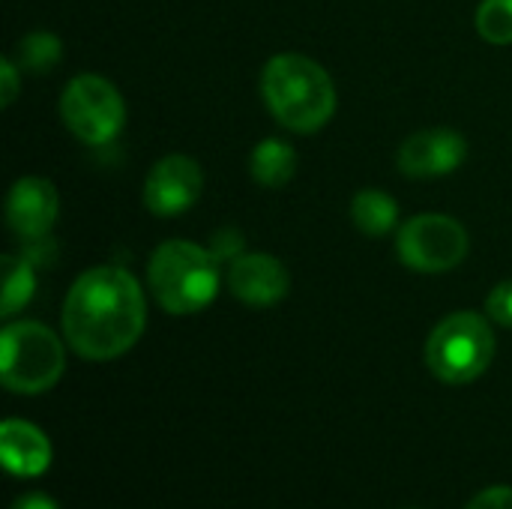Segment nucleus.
Wrapping results in <instances>:
<instances>
[{
    "instance_id": "nucleus-8",
    "label": "nucleus",
    "mask_w": 512,
    "mask_h": 509,
    "mask_svg": "<svg viewBox=\"0 0 512 509\" xmlns=\"http://www.w3.org/2000/svg\"><path fill=\"white\" fill-rule=\"evenodd\" d=\"M204 189L201 165L189 156H165L159 159L144 180V207L153 216H177L186 213Z\"/></svg>"
},
{
    "instance_id": "nucleus-11",
    "label": "nucleus",
    "mask_w": 512,
    "mask_h": 509,
    "mask_svg": "<svg viewBox=\"0 0 512 509\" xmlns=\"http://www.w3.org/2000/svg\"><path fill=\"white\" fill-rule=\"evenodd\" d=\"M228 288L246 306H276L288 294L291 276L279 258L255 252L234 258L228 270Z\"/></svg>"
},
{
    "instance_id": "nucleus-18",
    "label": "nucleus",
    "mask_w": 512,
    "mask_h": 509,
    "mask_svg": "<svg viewBox=\"0 0 512 509\" xmlns=\"http://www.w3.org/2000/svg\"><path fill=\"white\" fill-rule=\"evenodd\" d=\"M486 312H489V318H492L495 324L512 327V279L492 288V294H489V300H486Z\"/></svg>"
},
{
    "instance_id": "nucleus-12",
    "label": "nucleus",
    "mask_w": 512,
    "mask_h": 509,
    "mask_svg": "<svg viewBox=\"0 0 512 509\" xmlns=\"http://www.w3.org/2000/svg\"><path fill=\"white\" fill-rule=\"evenodd\" d=\"M0 456L12 477H39L51 465V441L27 420H6L0 426Z\"/></svg>"
},
{
    "instance_id": "nucleus-13",
    "label": "nucleus",
    "mask_w": 512,
    "mask_h": 509,
    "mask_svg": "<svg viewBox=\"0 0 512 509\" xmlns=\"http://www.w3.org/2000/svg\"><path fill=\"white\" fill-rule=\"evenodd\" d=\"M249 171H252V180L258 186L279 189V186H285L294 177V171H297V153L282 138H264L252 150Z\"/></svg>"
},
{
    "instance_id": "nucleus-3",
    "label": "nucleus",
    "mask_w": 512,
    "mask_h": 509,
    "mask_svg": "<svg viewBox=\"0 0 512 509\" xmlns=\"http://www.w3.org/2000/svg\"><path fill=\"white\" fill-rule=\"evenodd\" d=\"M156 303L171 315H195L207 309L219 291V258L189 240L162 243L147 267Z\"/></svg>"
},
{
    "instance_id": "nucleus-14",
    "label": "nucleus",
    "mask_w": 512,
    "mask_h": 509,
    "mask_svg": "<svg viewBox=\"0 0 512 509\" xmlns=\"http://www.w3.org/2000/svg\"><path fill=\"white\" fill-rule=\"evenodd\" d=\"M351 219L354 225L369 237H384L399 222V204L381 192V189H363L351 201Z\"/></svg>"
},
{
    "instance_id": "nucleus-10",
    "label": "nucleus",
    "mask_w": 512,
    "mask_h": 509,
    "mask_svg": "<svg viewBox=\"0 0 512 509\" xmlns=\"http://www.w3.org/2000/svg\"><path fill=\"white\" fill-rule=\"evenodd\" d=\"M57 189L45 177H21L6 198V222L21 240H42L57 222Z\"/></svg>"
},
{
    "instance_id": "nucleus-9",
    "label": "nucleus",
    "mask_w": 512,
    "mask_h": 509,
    "mask_svg": "<svg viewBox=\"0 0 512 509\" xmlns=\"http://www.w3.org/2000/svg\"><path fill=\"white\" fill-rule=\"evenodd\" d=\"M468 156V141L453 129H423L399 147V171L405 177H444Z\"/></svg>"
},
{
    "instance_id": "nucleus-21",
    "label": "nucleus",
    "mask_w": 512,
    "mask_h": 509,
    "mask_svg": "<svg viewBox=\"0 0 512 509\" xmlns=\"http://www.w3.org/2000/svg\"><path fill=\"white\" fill-rule=\"evenodd\" d=\"M9 509H60L48 495H42V492H30V495H21L15 504Z\"/></svg>"
},
{
    "instance_id": "nucleus-5",
    "label": "nucleus",
    "mask_w": 512,
    "mask_h": 509,
    "mask_svg": "<svg viewBox=\"0 0 512 509\" xmlns=\"http://www.w3.org/2000/svg\"><path fill=\"white\" fill-rule=\"evenodd\" d=\"M492 360L495 333L489 321L477 312H453L429 333L426 366L444 384H471L480 375H486Z\"/></svg>"
},
{
    "instance_id": "nucleus-7",
    "label": "nucleus",
    "mask_w": 512,
    "mask_h": 509,
    "mask_svg": "<svg viewBox=\"0 0 512 509\" xmlns=\"http://www.w3.org/2000/svg\"><path fill=\"white\" fill-rule=\"evenodd\" d=\"M396 252L417 273H447L468 255V231L444 213H420L399 228Z\"/></svg>"
},
{
    "instance_id": "nucleus-17",
    "label": "nucleus",
    "mask_w": 512,
    "mask_h": 509,
    "mask_svg": "<svg viewBox=\"0 0 512 509\" xmlns=\"http://www.w3.org/2000/svg\"><path fill=\"white\" fill-rule=\"evenodd\" d=\"M60 60V42L51 33H30L21 42V63L33 72H45Z\"/></svg>"
},
{
    "instance_id": "nucleus-15",
    "label": "nucleus",
    "mask_w": 512,
    "mask_h": 509,
    "mask_svg": "<svg viewBox=\"0 0 512 509\" xmlns=\"http://www.w3.org/2000/svg\"><path fill=\"white\" fill-rule=\"evenodd\" d=\"M36 291V276L27 258H15L6 255L3 258V303H0V315L12 318L18 309H24L30 303Z\"/></svg>"
},
{
    "instance_id": "nucleus-19",
    "label": "nucleus",
    "mask_w": 512,
    "mask_h": 509,
    "mask_svg": "<svg viewBox=\"0 0 512 509\" xmlns=\"http://www.w3.org/2000/svg\"><path fill=\"white\" fill-rule=\"evenodd\" d=\"M465 509H512V486L483 489Z\"/></svg>"
},
{
    "instance_id": "nucleus-6",
    "label": "nucleus",
    "mask_w": 512,
    "mask_h": 509,
    "mask_svg": "<svg viewBox=\"0 0 512 509\" xmlns=\"http://www.w3.org/2000/svg\"><path fill=\"white\" fill-rule=\"evenodd\" d=\"M60 117L78 141L90 147H102V144H111L117 132L123 129L126 105H123L120 90L108 78L81 72L63 87Z\"/></svg>"
},
{
    "instance_id": "nucleus-20",
    "label": "nucleus",
    "mask_w": 512,
    "mask_h": 509,
    "mask_svg": "<svg viewBox=\"0 0 512 509\" xmlns=\"http://www.w3.org/2000/svg\"><path fill=\"white\" fill-rule=\"evenodd\" d=\"M0 84H3L0 102H3V108H9L15 102V93H18V66L9 57L0 60Z\"/></svg>"
},
{
    "instance_id": "nucleus-1",
    "label": "nucleus",
    "mask_w": 512,
    "mask_h": 509,
    "mask_svg": "<svg viewBox=\"0 0 512 509\" xmlns=\"http://www.w3.org/2000/svg\"><path fill=\"white\" fill-rule=\"evenodd\" d=\"M144 324L141 285L129 270L114 264L81 273L63 300V336L78 357L93 363L126 354L141 339Z\"/></svg>"
},
{
    "instance_id": "nucleus-4",
    "label": "nucleus",
    "mask_w": 512,
    "mask_h": 509,
    "mask_svg": "<svg viewBox=\"0 0 512 509\" xmlns=\"http://www.w3.org/2000/svg\"><path fill=\"white\" fill-rule=\"evenodd\" d=\"M66 369L63 342L39 321H15L0 333V381L21 396L51 390Z\"/></svg>"
},
{
    "instance_id": "nucleus-2",
    "label": "nucleus",
    "mask_w": 512,
    "mask_h": 509,
    "mask_svg": "<svg viewBox=\"0 0 512 509\" xmlns=\"http://www.w3.org/2000/svg\"><path fill=\"white\" fill-rule=\"evenodd\" d=\"M261 93L273 117L300 135L318 132L336 111V87L327 69L294 51L267 60L261 72Z\"/></svg>"
},
{
    "instance_id": "nucleus-16",
    "label": "nucleus",
    "mask_w": 512,
    "mask_h": 509,
    "mask_svg": "<svg viewBox=\"0 0 512 509\" xmlns=\"http://www.w3.org/2000/svg\"><path fill=\"white\" fill-rule=\"evenodd\" d=\"M477 33L492 45H510L512 0H486L477 9Z\"/></svg>"
}]
</instances>
